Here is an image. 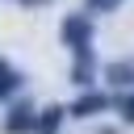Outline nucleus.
<instances>
[{"label":"nucleus","instance_id":"7ed1b4c3","mask_svg":"<svg viewBox=\"0 0 134 134\" xmlns=\"http://www.w3.org/2000/svg\"><path fill=\"white\" fill-rule=\"evenodd\" d=\"M96 80V63H92V50H80L75 54V63H71V84L75 88H88Z\"/></svg>","mask_w":134,"mask_h":134},{"label":"nucleus","instance_id":"f03ea898","mask_svg":"<svg viewBox=\"0 0 134 134\" xmlns=\"http://www.w3.org/2000/svg\"><path fill=\"white\" fill-rule=\"evenodd\" d=\"M4 130H8V134H34V130H38V109L25 105V100L13 105L8 117H4Z\"/></svg>","mask_w":134,"mask_h":134},{"label":"nucleus","instance_id":"0eeeda50","mask_svg":"<svg viewBox=\"0 0 134 134\" xmlns=\"http://www.w3.org/2000/svg\"><path fill=\"white\" fill-rule=\"evenodd\" d=\"M21 80H25V75H21L17 67H8V63L0 59V100H4V96H13V92L21 88Z\"/></svg>","mask_w":134,"mask_h":134},{"label":"nucleus","instance_id":"39448f33","mask_svg":"<svg viewBox=\"0 0 134 134\" xmlns=\"http://www.w3.org/2000/svg\"><path fill=\"white\" fill-rule=\"evenodd\" d=\"M105 80H109L113 88H130V84H134V59H126V63H109V67H105Z\"/></svg>","mask_w":134,"mask_h":134},{"label":"nucleus","instance_id":"20e7f679","mask_svg":"<svg viewBox=\"0 0 134 134\" xmlns=\"http://www.w3.org/2000/svg\"><path fill=\"white\" fill-rule=\"evenodd\" d=\"M100 109H109V96H105V92H84L67 113H71V117H92V113H100Z\"/></svg>","mask_w":134,"mask_h":134},{"label":"nucleus","instance_id":"423d86ee","mask_svg":"<svg viewBox=\"0 0 134 134\" xmlns=\"http://www.w3.org/2000/svg\"><path fill=\"white\" fill-rule=\"evenodd\" d=\"M63 117H67V109H59V105H50V109H42V113H38V134H59V126H63Z\"/></svg>","mask_w":134,"mask_h":134},{"label":"nucleus","instance_id":"f257e3e1","mask_svg":"<svg viewBox=\"0 0 134 134\" xmlns=\"http://www.w3.org/2000/svg\"><path fill=\"white\" fill-rule=\"evenodd\" d=\"M59 34H63V46H71V54L92 50V13H71V17H63Z\"/></svg>","mask_w":134,"mask_h":134},{"label":"nucleus","instance_id":"1a4fd4ad","mask_svg":"<svg viewBox=\"0 0 134 134\" xmlns=\"http://www.w3.org/2000/svg\"><path fill=\"white\" fill-rule=\"evenodd\" d=\"M121 0H84V13H113Z\"/></svg>","mask_w":134,"mask_h":134},{"label":"nucleus","instance_id":"9d476101","mask_svg":"<svg viewBox=\"0 0 134 134\" xmlns=\"http://www.w3.org/2000/svg\"><path fill=\"white\" fill-rule=\"evenodd\" d=\"M21 4H46V0H21Z\"/></svg>","mask_w":134,"mask_h":134},{"label":"nucleus","instance_id":"6e6552de","mask_svg":"<svg viewBox=\"0 0 134 134\" xmlns=\"http://www.w3.org/2000/svg\"><path fill=\"white\" fill-rule=\"evenodd\" d=\"M117 113H121V121H130V126H134V92L117 96Z\"/></svg>","mask_w":134,"mask_h":134}]
</instances>
